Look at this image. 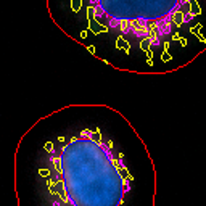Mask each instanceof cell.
Here are the masks:
<instances>
[{"mask_svg":"<svg viewBox=\"0 0 206 206\" xmlns=\"http://www.w3.org/2000/svg\"><path fill=\"white\" fill-rule=\"evenodd\" d=\"M85 10L89 21L98 27L95 34H116V45L126 53L135 40L154 73V53L160 51L164 64L172 61L167 49L188 44L179 32L203 15L201 0H85Z\"/></svg>","mask_w":206,"mask_h":206,"instance_id":"obj_2","label":"cell"},{"mask_svg":"<svg viewBox=\"0 0 206 206\" xmlns=\"http://www.w3.org/2000/svg\"><path fill=\"white\" fill-rule=\"evenodd\" d=\"M40 150L37 174L51 206H129V200H142V177L100 122L58 130Z\"/></svg>","mask_w":206,"mask_h":206,"instance_id":"obj_1","label":"cell"}]
</instances>
